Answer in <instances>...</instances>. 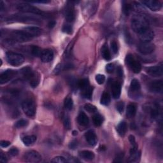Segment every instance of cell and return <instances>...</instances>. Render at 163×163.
Returning a JSON list of instances; mask_svg holds the SVG:
<instances>
[{"label":"cell","instance_id":"31","mask_svg":"<svg viewBox=\"0 0 163 163\" xmlns=\"http://www.w3.org/2000/svg\"><path fill=\"white\" fill-rule=\"evenodd\" d=\"M140 156H141L140 151L138 152V150H137L136 152L133 153V154H131V156L129 159V162H138L139 160H140Z\"/></svg>","mask_w":163,"mask_h":163},{"label":"cell","instance_id":"15","mask_svg":"<svg viewBox=\"0 0 163 163\" xmlns=\"http://www.w3.org/2000/svg\"><path fill=\"white\" fill-rule=\"evenodd\" d=\"M142 3L152 11H158L162 8V4L159 1L148 0V1H143Z\"/></svg>","mask_w":163,"mask_h":163},{"label":"cell","instance_id":"9","mask_svg":"<svg viewBox=\"0 0 163 163\" xmlns=\"http://www.w3.org/2000/svg\"><path fill=\"white\" fill-rule=\"evenodd\" d=\"M24 159L27 162H40L42 157L35 150H30L27 152L24 156Z\"/></svg>","mask_w":163,"mask_h":163},{"label":"cell","instance_id":"6","mask_svg":"<svg viewBox=\"0 0 163 163\" xmlns=\"http://www.w3.org/2000/svg\"><path fill=\"white\" fill-rule=\"evenodd\" d=\"M22 108L27 116L33 117L36 113V104L34 100L32 99H26L22 103Z\"/></svg>","mask_w":163,"mask_h":163},{"label":"cell","instance_id":"35","mask_svg":"<svg viewBox=\"0 0 163 163\" xmlns=\"http://www.w3.org/2000/svg\"><path fill=\"white\" fill-rule=\"evenodd\" d=\"M84 109L86 110V111L89 113H96L98 111L97 108L94 105L90 103L85 104L84 106Z\"/></svg>","mask_w":163,"mask_h":163},{"label":"cell","instance_id":"55","mask_svg":"<svg viewBox=\"0 0 163 163\" xmlns=\"http://www.w3.org/2000/svg\"><path fill=\"white\" fill-rule=\"evenodd\" d=\"M77 134H78V132L76 131H73V135L76 136V135H77Z\"/></svg>","mask_w":163,"mask_h":163},{"label":"cell","instance_id":"27","mask_svg":"<svg viewBox=\"0 0 163 163\" xmlns=\"http://www.w3.org/2000/svg\"><path fill=\"white\" fill-rule=\"evenodd\" d=\"M102 55L105 60L109 61L111 59V54H110V52L107 45H104L103 46L102 49Z\"/></svg>","mask_w":163,"mask_h":163},{"label":"cell","instance_id":"40","mask_svg":"<svg viewBox=\"0 0 163 163\" xmlns=\"http://www.w3.org/2000/svg\"><path fill=\"white\" fill-rule=\"evenodd\" d=\"M63 31L65 33H67V34H71L72 33V26H71L70 24H66L64 25L63 27Z\"/></svg>","mask_w":163,"mask_h":163},{"label":"cell","instance_id":"14","mask_svg":"<svg viewBox=\"0 0 163 163\" xmlns=\"http://www.w3.org/2000/svg\"><path fill=\"white\" fill-rule=\"evenodd\" d=\"M154 37V33L151 29L148 28L139 34V38L142 42H150Z\"/></svg>","mask_w":163,"mask_h":163},{"label":"cell","instance_id":"39","mask_svg":"<svg viewBox=\"0 0 163 163\" xmlns=\"http://www.w3.org/2000/svg\"><path fill=\"white\" fill-rule=\"evenodd\" d=\"M96 82L99 85L103 84L105 81L104 75L102 74L97 75L96 76Z\"/></svg>","mask_w":163,"mask_h":163},{"label":"cell","instance_id":"52","mask_svg":"<svg viewBox=\"0 0 163 163\" xmlns=\"http://www.w3.org/2000/svg\"><path fill=\"white\" fill-rule=\"evenodd\" d=\"M50 1H31V3H49Z\"/></svg>","mask_w":163,"mask_h":163},{"label":"cell","instance_id":"11","mask_svg":"<svg viewBox=\"0 0 163 163\" xmlns=\"http://www.w3.org/2000/svg\"><path fill=\"white\" fill-rule=\"evenodd\" d=\"M17 71L13 70H7L0 75V84H4L10 81L17 75Z\"/></svg>","mask_w":163,"mask_h":163},{"label":"cell","instance_id":"34","mask_svg":"<svg viewBox=\"0 0 163 163\" xmlns=\"http://www.w3.org/2000/svg\"><path fill=\"white\" fill-rule=\"evenodd\" d=\"M64 107L68 110H71L73 108V99L71 98L68 97L66 98L64 100Z\"/></svg>","mask_w":163,"mask_h":163},{"label":"cell","instance_id":"16","mask_svg":"<svg viewBox=\"0 0 163 163\" xmlns=\"http://www.w3.org/2000/svg\"><path fill=\"white\" fill-rule=\"evenodd\" d=\"M40 58L43 63H49L54 59V52L50 49H45L42 50Z\"/></svg>","mask_w":163,"mask_h":163},{"label":"cell","instance_id":"19","mask_svg":"<svg viewBox=\"0 0 163 163\" xmlns=\"http://www.w3.org/2000/svg\"><path fill=\"white\" fill-rule=\"evenodd\" d=\"M85 138L86 141L90 145L94 146L97 143V136L96 133L93 130H89L85 134Z\"/></svg>","mask_w":163,"mask_h":163},{"label":"cell","instance_id":"2","mask_svg":"<svg viewBox=\"0 0 163 163\" xmlns=\"http://www.w3.org/2000/svg\"><path fill=\"white\" fill-rule=\"evenodd\" d=\"M21 73L24 76V78L30 82L31 87L35 88L40 83V76L36 71H33L30 67H26L21 70Z\"/></svg>","mask_w":163,"mask_h":163},{"label":"cell","instance_id":"46","mask_svg":"<svg viewBox=\"0 0 163 163\" xmlns=\"http://www.w3.org/2000/svg\"><path fill=\"white\" fill-rule=\"evenodd\" d=\"M10 144H11V143L8 141L2 140V141H1V142H0V145H1V147L3 148L8 147L10 145Z\"/></svg>","mask_w":163,"mask_h":163},{"label":"cell","instance_id":"54","mask_svg":"<svg viewBox=\"0 0 163 163\" xmlns=\"http://www.w3.org/2000/svg\"><path fill=\"white\" fill-rule=\"evenodd\" d=\"M3 7H4V4H3V2L1 1V3H0V10H1V11H3Z\"/></svg>","mask_w":163,"mask_h":163},{"label":"cell","instance_id":"50","mask_svg":"<svg viewBox=\"0 0 163 163\" xmlns=\"http://www.w3.org/2000/svg\"><path fill=\"white\" fill-rule=\"evenodd\" d=\"M122 159H123V155L122 154H119L116 158V159L114 160V162H121Z\"/></svg>","mask_w":163,"mask_h":163},{"label":"cell","instance_id":"48","mask_svg":"<svg viewBox=\"0 0 163 163\" xmlns=\"http://www.w3.org/2000/svg\"><path fill=\"white\" fill-rule=\"evenodd\" d=\"M129 142H130L131 144L133 146H135V145H136V140H135V136H134L133 135H130V136H129Z\"/></svg>","mask_w":163,"mask_h":163},{"label":"cell","instance_id":"13","mask_svg":"<svg viewBox=\"0 0 163 163\" xmlns=\"http://www.w3.org/2000/svg\"><path fill=\"white\" fill-rule=\"evenodd\" d=\"M23 31L26 33V34L30 37L31 39L34 37L40 36L41 33V29L36 26H27L23 29Z\"/></svg>","mask_w":163,"mask_h":163},{"label":"cell","instance_id":"36","mask_svg":"<svg viewBox=\"0 0 163 163\" xmlns=\"http://www.w3.org/2000/svg\"><path fill=\"white\" fill-rule=\"evenodd\" d=\"M28 125V121L26 119H21L19 120V121H17L15 127L16 128H22L27 126Z\"/></svg>","mask_w":163,"mask_h":163},{"label":"cell","instance_id":"8","mask_svg":"<svg viewBox=\"0 0 163 163\" xmlns=\"http://www.w3.org/2000/svg\"><path fill=\"white\" fill-rule=\"evenodd\" d=\"M125 63L135 73H139L142 70V65L140 62L136 60L135 57L131 54H129L126 56Z\"/></svg>","mask_w":163,"mask_h":163},{"label":"cell","instance_id":"44","mask_svg":"<svg viewBox=\"0 0 163 163\" xmlns=\"http://www.w3.org/2000/svg\"><path fill=\"white\" fill-rule=\"evenodd\" d=\"M64 127L67 129H70L71 128V121L68 117H66L64 120Z\"/></svg>","mask_w":163,"mask_h":163},{"label":"cell","instance_id":"5","mask_svg":"<svg viewBox=\"0 0 163 163\" xmlns=\"http://www.w3.org/2000/svg\"><path fill=\"white\" fill-rule=\"evenodd\" d=\"M6 59L8 63L13 66L22 65L25 60L24 57L22 54L10 51L6 53Z\"/></svg>","mask_w":163,"mask_h":163},{"label":"cell","instance_id":"53","mask_svg":"<svg viewBox=\"0 0 163 163\" xmlns=\"http://www.w3.org/2000/svg\"><path fill=\"white\" fill-rule=\"evenodd\" d=\"M55 25H56V22L54 21H50V22H49V27L50 28H52V27H54Z\"/></svg>","mask_w":163,"mask_h":163},{"label":"cell","instance_id":"47","mask_svg":"<svg viewBox=\"0 0 163 163\" xmlns=\"http://www.w3.org/2000/svg\"><path fill=\"white\" fill-rule=\"evenodd\" d=\"M117 74L120 77H122L123 76V68L121 66H118V68L117 69Z\"/></svg>","mask_w":163,"mask_h":163},{"label":"cell","instance_id":"26","mask_svg":"<svg viewBox=\"0 0 163 163\" xmlns=\"http://www.w3.org/2000/svg\"><path fill=\"white\" fill-rule=\"evenodd\" d=\"M36 141V136L35 135L26 136L22 138L24 144L26 146H30L33 145Z\"/></svg>","mask_w":163,"mask_h":163},{"label":"cell","instance_id":"37","mask_svg":"<svg viewBox=\"0 0 163 163\" xmlns=\"http://www.w3.org/2000/svg\"><path fill=\"white\" fill-rule=\"evenodd\" d=\"M51 162L55 163H65L67 162V160L63 156H56L51 160Z\"/></svg>","mask_w":163,"mask_h":163},{"label":"cell","instance_id":"42","mask_svg":"<svg viewBox=\"0 0 163 163\" xmlns=\"http://www.w3.org/2000/svg\"><path fill=\"white\" fill-rule=\"evenodd\" d=\"M116 108L120 113H122L124 111V103L122 102H119L116 104Z\"/></svg>","mask_w":163,"mask_h":163},{"label":"cell","instance_id":"33","mask_svg":"<svg viewBox=\"0 0 163 163\" xmlns=\"http://www.w3.org/2000/svg\"><path fill=\"white\" fill-rule=\"evenodd\" d=\"M93 88L91 87V86H90V87H88L87 89L82 91V96L85 98L90 99L93 95Z\"/></svg>","mask_w":163,"mask_h":163},{"label":"cell","instance_id":"51","mask_svg":"<svg viewBox=\"0 0 163 163\" xmlns=\"http://www.w3.org/2000/svg\"><path fill=\"white\" fill-rule=\"evenodd\" d=\"M76 145H77V143H76V141H73L72 142H71L70 145V148H73H73H75L76 147Z\"/></svg>","mask_w":163,"mask_h":163},{"label":"cell","instance_id":"4","mask_svg":"<svg viewBox=\"0 0 163 163\" xmlns=\"http://www.w3.org/2000/svg\"><path fill=\"white\" fill-rule=\"evenodd\" d=\"M17 9L23 13H32L34 15L40 16L41 17H47V13L41 10L39 8L28 3H21L17 6Z\"/></svg>","mask_w":163,"mask_h":163},{"label":"cell","instance_id":"41","mask_svg":"<svg viewBox=\"0 0 163 163\" xmlns=\"http://www.w3.org/2000/svg\"><path fill=\"white\" fill-rule=\"evenodd\" d=\"M110 46H111V49H112V50L113 52V53L117 54L118 52V50H119V48H118V45H117V43L115 41H112L111 42V44H110Z\"/></svg>","mask_w":163,"mask_h":163},{"label":"cell","instance_id":"3","mask_svg":"<svg viewBox=\"0 0 163 163\" xmlns=\"http://www.w3.org/2000/svg\"><path fill=\"white\" fill-rule=\"evenodd\" d=\"M9 22H19L27 24H39L41 22L40 19L33 16L23 15V14H16L9 17L7 19Z\"/></svg>","mask_w":163,"mask_h":163},{"label":"cell","instance_id":"1","mask_svg":"<svg viewBox=\"0 0 163 163\" xmlns=\"http://www.w3.org/2000/svg\"><path fill=\"white\" fill-rule=\"evenodd\" d=\"M131 27L134 31L139 35L149 28V21L143 16H135L132 18Z\"/></svg>","mask_w":163,"mask_h":163},{"label":"cell","instance_id":"20","mask_svg":"<svg viewBox=\"0 0 163 163\" xmlns=\"http://www.w3.org/2000/svg\"><path fill=\"white\" fill-rule=\"evenodd\" d=\"M112 96L114 99L119 98L121 94V85L120 83L116 82H113L112 85Z\"/></svg>","mask_w":163,"mask_h":163},{"label":"cell","instance_id":"49","mask_svg":"<svg viewBox=\"0 0 163 163\" xmlns=\"http://www.w3.org/2000/svg\"><path fill=\"white\" fill-rule=\"evenodd\" d=\"M0 161L2 162H7L8 161L7 157L3 153H1V156H0Z\"/></svg>","mask_w":163,"mask_h":163},{"label":"cell","instance_id":"12","mask_svg":"<svg viewBox=\"0 0 163 163\" xmlns=\"http://www.w3.org/2000/svg\"><path fill=\"white\" fill-rule=\"evenodd\" d=\"M146 73L153 77H160L163 75V66L162 63L159 65L148 67L145 69Z\"/></svg>","mask_w":163,"mask_h":163},{"label":"cell","instance_id":"23","mask_svg":"<svg viewBox=\"0 0 163 163\" xmlns=\"http://www.w3.org/2000/svg\"><path fill=\"white\" fill-rule=\"evenodd\" d=\"M127 130V126L126 122L122 121L120 122L117 127V131L121 136H124L126 135Z\"/></svg>","mask_w":163,"mask_h":163},{"label":"cell","instance_id":"43","mask_svg":"<svg viewBox=\"0 0 163 163\" xmlns=\"http://www.w3.org/2000/svg\"><path fill=\"white\" fill-rule=\"evenodd\" d=\"M115 69L114 64L112 63H109L106 66V70L108 73H112L113 72Z\"/></svg>","mask_w":163,"mask_h":163},{"label":"cell","instance_id":"7","mask_svg":"<svg viewBox=\"0 0 163 163\" xmlns=\"http://www.w3.org/2000/svg\"><path fill=\"white\" fill-rule=\"evenodd\" d=\"M9 36H10L8 37V39L9 42L21 43L28 41L31 40V38L30 37H29L23 30L13 31L10 33V34L9 35Z\"/></svg>","mask_w":163,"mask_h":163},{"label":"cell","instance_id":"32","mask_svg":"<svg viewBox=\"0 0 163 163\" xmlns=\"http://www.w3.org/2000/svg\"><path fill=\"white\" fill-rule=\"evenodd\" d=\"M31 52L33 56H34L35 57H38L40 56L41 54V50L39 47L35 46V45H33L31 47Z\"/></svg>","mask_w":163,"mask_h":163},{"label":"cell","instance_id":"30","mask_svg":"<svg viewBox=\"0 0 163 163\" xmlns=\"http://www.w3.org/2000/svg\"><path fill=\"white\" fill-rule=\"evenodd\" d=\"M93 121L96 126H100L103 122V118L99 114H95L93 117Z\"/></svg>","mask_w":163,"mask_h":163},{"label":"cell","instance_id":"21","mask_svg":"<svg viewBox=\"0 0 163 163\" xmlns=\"http://www.w3.org/2000/svg\"><path fill=\"white\" fill-rule=\"evenodd\" d=\"M78 123L82 126H87L89 123V119L84 112H82L79 113L78 118H77Z\"/></svg>","mask_w":163,"mask_h":163},{"label":"cell","instance_id":"38","mask_svg":"<svg viewBox=\"0 0 163 163\" xmlns=\"http://www.w3.org/2000/svg\"><path fill=\"white\" fill-rule=\"evenodd\" d=\"M131 7L130 5H129V4L126 3V2H124V4L122 5V10L125 15L126 16L129 15V13H130L131 12Z\"/></svg>","mask_w":163,"mask_h":163},{"label":"cell","instance_id":"29","mask_svg":"<svg viewBox=\"0 0 163 163\" xmlns=\"http://www.w3.org/2000/svg\"><path fill=\"white\" fill-rule=\"evenodd\" d=\"M78 86L79 88L81 89V90L82 91L86 89H87L88 87H90V84H89V81L87 79H82L79 82Z\"/></svg>","mask_w":163,"mask_h":163},{"label":"cell","instance_id":"25","mask_svg":"<svg viewBox=\"0 0 163 163\" xmlns=\"http://www.w3.org/2000/svg\"><path fill=\"white\" fill-rule=\"evenodd\" d=\"M141 89V85L137 79H133L130 84V91L131 93L138 92Z\"/></svg>","mask_w":163,"mask_h":163},{"label":"cell","instance_id":"28","mask_svg":"<svg viewBox=\"0 0 163 163\" xmlns=\"http://www.w3.org/2000/svg\"><path fill=\"white\" fill-rule=\"evenodd\" d=\"M110 102H111V98H110V94L107 92H104L101 98V104L107 106L110 104Z\"/></svg>","mask_w":163,"mask_h":163},{"label":"cell","instance_id":"24","mask_svg":"<svg viewBox=\"0 0 163 163\" xmlns=\"http://www.w3.org/2000/svg\"><path fill=\"white\" fill-rule=\"evenodd\" d=\"M136 113V106L133 103L129 104L126 110V115L129 118H132L135 116Z\"/></svg>","mask_w":163,"mask_h":163},{"label":"cell","instance_id":"45","mask_svg":"<svg viewBox=\"0 0 163 163\" xmlns=\"http://www.w3.org/2000/svg\"><path fill=\"white\" fill-rule=\"evenodd\" d=\"M9 154L12 156H17L19 154V150L17 148L13 147L9 150Z\"/></svg>","mask_w":163,"mask_h":163},{"label":"cell","instance_id":"17","mask_svg":"<svg viewBox=\"0 0 163 163\" xmlns=\"http://www.w3.org/2000/svg\"><path fill=\"white\" fill-rule=\"evenodd\" d=\"M150 90L152 93H161L163 90V84L162 80L152 81L150 84Z\"/></svg>","mask_w":163,"mask_h":163},{"label":"cell","instance_id":"18","mask_svg":"<svg viewBox=\"0 0 163 163\" xmlns=\"http://www.w3.org/2000/svg\"><path fill=\"white\" fill-rule=\"evenodd\" d=\"M65 17L66 21L68 23H71L75 21V13L73 7L70 4L66 8L65 11Z\"/></svg>","mask_w":163,"mask_h":163},{"label":"cell","instance_id":"10","mask_svg":"<svg viewBox=\"0 0 163 163\" xmlns=\"http://www.w3.org/2000/svg\"><path fill=\"white\" fill-rule=\"evenodd\" d=\"M156 47L150 42H142L138 45V50L143 55H149L154 52Z\"/></svg>","mask_w":163,"mask_h":163},{"label":"cell","instance_id":"22","mask_svg":"<svg viewBox=\"0 0 163 163\" xmlns=\"http://www.w3.org/2000/svg\"><path fill=\"white\" fill-rule=\"evenodd\" d=\"M79 156L84 160L90 161L94 158V154L89 150H82L79 152Z\"/></svg>","mask_w":163,"mask_h":163}]
</instances>
